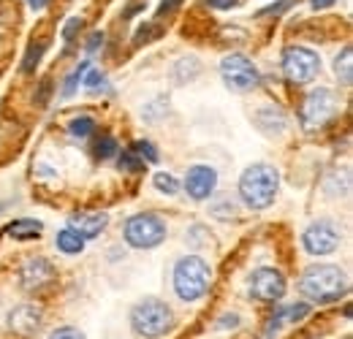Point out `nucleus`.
I'll use <instances>...</instances> for the list:
<instances>
[{"instance_id":"1","label":"nucleus","mask_w":353,"mask_h":339,"mask_svg":"<svg viewBox=\"0 0 353 339\" xmlns=\"http://www.w3.org/2000/svg\"><path fill=\"white\" fill-rule=\"evenodd\" d=\"M348 274L332 263H315L299 280V294L312 304H332L348 294Z\"/></svg>"},{"instance_id":"38","label":"nucleus","mask_w":353,"mask_h":339,"mask_svg":"<svg viewBox=\"0 0 353 339\" xmlns=\"http://www.w3.org/2000/svg\"><path fill=\"white\" fill-rule=\"evenodd\" d=\"M30 3V8L33 11H41V8H46V0H28Z\"/></svg>"},{"instance_id":"22","label":"nucleus","mask_w":353,"mask_h":339,"mask_svg":"<svg viewBox=\"0 0 353 339\" xmlns=\"http://www.w3.org/2000/svg\"><path fill=\"white\" fill-rule=\"evenodd\" d=\"M46 43H30V49H28V54H25V60H22V74H33L36 71V65H39V60H41V54H44Z\"/></svg>"},{"instance_id":"37","label":"nucleus","mask_w":353,"mask_h":339,"mask_svg":"<svg viewBox=\"0 0 353 339\" xmlns=\"http://www.w3.org/2000/svg\"><path fill=\"white\" fill-rule=\"evenodd\" d=\"M337 0H310V6L315 8V11H321V8H332Z\"/></svg>"},{"instance_id":"10","label":"nucleus","mask_w":353,"mask_h":339,"mask_svg":"<svg viewBox=\"0 0 353 339\" xmlns=\"http://www.w3.org/2000/svg\"><path fill=\"white\" fill-rule=\"evenodd\" d=\"M302 245H305V250L310 255H329L340 247V234L334 231L332 223L318 220L302 234Z\"/></svg>"},{"instance_id":"33","label":"nucleus","mask_w":353,"mask_h":339,"mask_svg":"<svg viewBox=\"0 0 353 339\" xmlns=\"http://www.w3.org/2000/svg\"><path fill=\"white\" fill-rule=\"evenodd\" d=\"M236 323H239V315H223L218 320V329H236Z\"/></svg>"},{"instance_id":"19","label":"nucleus","mask_w":353,"mask_h":339,"mask_svg":"<svg viewBox=\"0 0 353 339\" xmlns=\"http://www.w3.org/2000/svg\"><path fill=\"white\" fill-rule=\"evenodd\" d=\"M334 74H337V79H340L343 87L353 85V46H345L343 54L334 60Z\"/></svg>"},{"instance_id":"27","label":"nucleus","mask_w":353,"mask_h":339,"mask_svg":"<svg viewBox=\"0 0 353 339\" xmlns=\"http://www.w3.org/2000/svg\"><path fill=\"white\" fill-rule=\"evenodd\" d=\"M131 150L141 161H150V163H158V158H161L158 150H155V144H150V141H136Z\"/></svg>"},{"instance_id":"25","label":"nucleus","mask_w":353,"mask_h":339,"mask_svg":"<svg viewBox=\"0 0 353 339\" xmlns=\"http://www.w3.org/2000/svg\"><path fill=\"white\" fill-rule=\"evenodd\" d=\"M90 63H79V68L68 76V82H65V87H63V98H71L74 92H77V87L82 85V79H85V74H88Z\"/></svg>"},{"instance_id":"17","label":"nucleus","mask_w":353,"mask_h":339,"mask_svg":"<svg viewBox=\"0 0 353 339\" xmlns=\"http://www.w3.org/2000/svg\"><path fill=\"white\" fill-rule=\"evenodd\" d=\"M259 114L261 117H256V125L261 127L264 133H283L285 130V114L277 106H264Z\"/></svg>"},{"instance_id":"34","label":"nucleus","mask_w":353,"mask_h":339,"mask_svg":"<svg viewBox=\"0 0 353 339\" xmlns=\"http://www.w3.org/2000/svg\"><path fill=\"white\" fill-rule=\"evenodd\" d=\"M291 6H294V0H283V3H277V6H269V8H264V11H261V17H264V14H280V11L291 8Z\"/></svg>"},{"instance_id":"29","label":"nucleus","mask_w":353,"mask_h":339,"mask_svg":"<svg viewBox=\"0 0 353 339\" xmlns=\"http://www.w3.org/2000/svg\"><path fill=\"white\" fill-rule=\"evenodd\" d=\"M49 339H88L85 337V331H79V329H74V326H60V329H54Z\"/></svg>"},{"instance_id":"5","label":"nucleus","mask_w":353,"mask_h":339,"mask_svg":"<svg viewBox=\"0 0 353 339\" xmlns=\"http://www.w3.org/2000/svg\"><path fill=\"white\" fill-rule=\"evenodd\" d=\"M169 228L158 214H133L125 223V242L133 250H152L166 239Z\"/></svg>"},{"instance_id":"20","label":"nucleus","mask_w":353,"mask_h":339,"mask_svg":"<svg viewBox=\"0 0 353 339\" xmlns=\"http://www.w3.org/2000/svg\"><path fill=\"white\" fill-rule=\"evenodd\" d=\"M199 74V60L196 57H188V60H179L174 65V79L182 85V82H190L193 76Z\"/></svg>"},{"instance_id":"16","label":"nucleus","mask_w":353,"mask_h":339,"mask_svg":"<svg viewBox=\"0 0 353 339\" xmlns=\"http://www.w3.org/2000/svg\"><path fill=\"white\" fill-rule=\"evenodd\" d=\"M44 231V223L41 220H30V217H22V220H14L8 228H6V234L11 236V239H19V242H28V239H36L39 234Z\"/></svg>"},{"instance_id":"23","label":"nucleus","mask_w":353,"mask_h":339,"mask_svg":"<svg viewBox=\"0 0 353 339\" xmlns=\"http://www.w3.org/2000/svg\"><path fill=\"white\" fill-rule=\"evenodd\" d=\"M117 166H120V171H125V174H136V171L144 169V161H141L133 150H123V152H120Z\"/></svg>"},{"instance_id":"7","label":"nucleus","mask_w":353,"mask_h":339,"mask_svg":"<svg viewBox=\"0 0 353 339\" xmlns=\"http://www.w3.org/2000/svg\"><path fill=\"white\" fill-rule=\"evenodd\" d=\"M221 76L231 92H250V90H256L259 82H261L259 68L245 54H228V57H223Z\"/></svg>"},{"instance_id":"32","label":"nucleus","mask_w":353,"mask_h":339,"mask_svg":"<svg viewBox=\"0 0 353 339\" xmlns=\"http://www.w3.org/2000/svg\"><path fill=\"white\" fill-rule=\"evenodd\" d=\"M101 43H103V33H92V36H90V41H88V46H85V49H88L90 54H95V52L101 49Z\"/></svg>"},{"instance_id":"6","label":"nucleus","mask_w":353,"mask_h":339,"mask_svg":"<svg viewBox=\"0 0 353 339\" xmlns=\"http://www.w3.org/2000/svg\"><path fill=\"white\" fill-rule=\"evenodd\" d=\"M283 74L294 85H307L321 74V57L307 46H288L283 52Z\"/></svg>"},{"instance_id":"24","label":"nucleus","mask_w":353,"mask_h":339,"mask_svg":"<svg viewBox=\"0 0 353 339\" xmlns=\"http://www.w3.org/2000/svg\"><path fill=\"white\" fill-rule=\"evenodd\" d=\"M92 130H95V120H92V117H77V120H71V125H68V133H71L74 138H88Z\"/></svg>"},{"instance_id":"21","label":"nucleus","mask_w":353,"mask_h":339,"mask_svg":"<svg viewBox=\"0 0 353 339\" xmlns=\"http://www.w3.org/2000/svg\"><path fill=\"white\" fill-rule=\"evenodd\" d=\"M152 185H155V190H161V193H166V196H174L176 190H179V182H176L172 174H166V171L152 174Z\"/></svg>"},{"instance_id":"8","label":"nucleus","mask_w":353,"mask_h":339,"mask_svg":"<svg viewBox=\"0 0 353 339\" xmlns=\"http://www.w3.org/2000/svg\"><path fill=\"white\" fill-rule=\"evenodd\" d=\"M337 112V98L332 90L326 87H318L312 90L305 101V109H302V125L305 130H315V127H323Z\"/></svg>"},{"instance_id":"13","label":"nucleus","mask_w":353,"mask_h":339,"mask_svg":"<svg viewBox=\"0 0 353 339\" xmlns=\"http://www.w3.org/2000/svg\"><path fill=\"white\" fill-rule=\"evenodd\" d=\"M106 225H109V214L106 212H77L68 217V228L77 231L85 242L101 236L106 231Z\"/></svg>"},{"instance_id":"4","label":"nucleus","mask_w":353,"mask_h":339,"mask_svg":"<svg viewBox=\"0 0 353 339\" xmlns=\"http://www.w3.org/2000/svg\"><path fill=\"white\" fill-rule=\"evenodd\" d=\"M174 323V312L169 304L158 298H144L131 309V329L141 339H161Z\"/></svg>"},{"instance_id":"15","label":"nucleus","mask_w":353,"mask_h":339,"mask_svg":"<svg viewBox=\"0 0 353 339\" xmlns=\"http://www.w3.org/2000/svg\"><path fill=\"white\" fill-rule=\"evenodd\" d=\"M310 315V304H291V307H280L274 315H272V320H269V329H266V339H272L277 331H280V326L283 323H296V320H302V318H307Z\"/></svg>"},{"instance_id":"26","label":"nucleus","mask_w":353,"mask_h":339,"mask_svg":"<svg viewBox=\"0 0 353 339\" xmlns=\"http://www.w3.org/2000/svg\"><path fill=\"white\" fill-rule=\"evenodd\" d=\"M114 152H120V150H117V141H114L112 136H103V138L95 144V158H98V161H109Z\"/></svg>"},{"instance_id":"36","label":"nucleus","mask_w":353,"mask_h":339,"mask_svg":"<svg viewBox=\"0 0 353 339\" xmlns=\"http://www.w3.org/2000/svg\"><path fill=\"white\" fill-rule=\"evenodd\" d=\"M179 3H182V0H163L158 11H161V14H172V11H174L176 6H179Z\"/></svg>"},{"instance_id":"18","label":"nucleus","mask_w":353,"mask_h":339,"mask_svg":"<svg viewBox=\"0 0 353 339\" xmlns=\"http://www.w3.org/2000/svg\"><path fill=\"white\" fill-rule=\"evenodd\" d=\"M54 247L65 255H79L82 250H85V239H82L77 231L63 228V231L57 234V239H54Z\"/></svg>"},{"instance_id":"12","label":"nucleus","mask_w":353,"mask_h":339,"mask_svg":"<svg viewBox=\"0 0 353 339\" xmlns=\"http://www.w3.org/2000/svg\"><path fill=\"white\" fill-rule=\"evenodd\" d=\"M218 187V171L212 166H190L185 174V190L193 201H207Z\"/></svg>"},{"instance_id":"9","label":"nucleus","mask_w":353,"mask_h":339,"mask_svg":"<svg viewBox=\"0 0 353 339\" xmlns=\"http://www.w3.org/2000/svg\"><path fill=\"white\" fill-rule=\"evenodd\" d=\"M285 277L283 271L272 269V266H261L250 274V296L264 301V304H272V301H280L285 296Z\"/></svg>"},{"instance_id":"14","label":"nucleus","mask_w":353,"mask_h":339,"mask_svg":"<svg viewBox=\"0 0 353 339\" xmlns=\"http://www.w3.org/2000/svg\"><path fill=\"white\" fill-rule=\"evenodd\" d=\"M8 326H11V331H17L22 337H30L41 326V309L36 304H22L8 315Z\"/></svg>"},{"instance_id":"31","label":"nucleus","mask_w":353,"mask_h":339,"mask_svg":"<svg viewBox=\"0 0 353 339\" xmlns=\"http://www.w3.org/2000/svg\"><path fill=\"white\" fill-rule=\"evenodd\" d=\"M98 85H103V76H101L95 68H88V79H85V87H90V90H98Z\"/></svg>"},{"instance_id":"11","label":"nucleus","mask_w":353,"mask_h":339,"mask_svg":"<svg viewBox=\"0 0 353 339\" xmlns=\"http://www.w3.org/2000/svg\"><path fill=\"white\" fill-rule=\"evenodd\" d=\"M57 269L46 258H28L19 269V282L25 291H44L54 282Z\"/></svg>"},{"instance_id":"28","label":"nucleus","mask_w":353,"mask_h":339,"mask_svg":"<svg viewBox=\"0 0 353 339\" xmlns=\"http://www.w3.org/2000/svg\"><path fill=\"white\" fill-rule=\"evenodd\" d=\"M212 214H215L218 220H231V217L236 214V207L231 204V198H221L218 204H212Z\"/></svg>"},{"instance_id":"3","label":"nucleus","mask_w":353,"mask_h":339,"mask_svg":"<svg viewBox=\"0 0 353 339\" xmlns=\"http://www.w3.org/2000/svg\"><path fill=\"white\" fill-rule=\"evenodd\" d=\"M212 282V269L204 258L199 255H188L182 260H176L174 266V291L182 301H199L210 291Z\"/></svg>"},{"instance_id":"30","label":"nucleus","mask_w":353,"mask_h":339,"mask_svg":"<svg viewBox=\"0 0 353 339\" xmlns=\"http://www.w3.org/2000/svg\"><path fill=\"white\" fill-rule=\"evenodd\" d=\"M79 30H82V19H79V17H71V19L65 22V28H63V33H60V36H63V41H71Z\"/></svg>"},{"instance_id":"35","label":"nucleus","mask_w":353,"mask_h":339,"mask_svg":"<svg viewBox=\"0 0 353 339\" xmlns=\"http://www.w3.org/2000/svg\"><path fill=\"white\" fill-rule=\"evenodd\" d=\"M212 8H221V11H225V8H234L239 0H207Z\"/></svg>"},{"instance_id":"2","label":"nucleus","mask_w":353,"mask_h":339,"mask_svg":"<svg viewBox=\"0 0 353 339\" xmlns=\"http://www.w3.org/2000/svg\"><path fill=\"white\" fill-rule=\"evenodd\" d=\"M280 190V171L269 163H253L239 176V198L248 209H269Z\"/></svg>"}]
</instances>
